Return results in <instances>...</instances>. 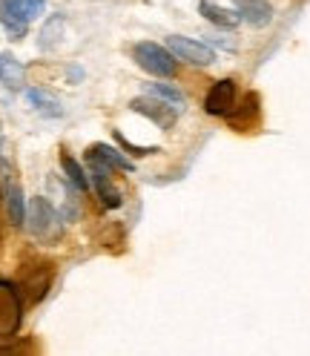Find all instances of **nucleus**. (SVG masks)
<instances>
[{
  "instance_id": "nucleus-3",
  "label": "nucleus",
  "mask_w": 310,
  "mask_h": 356,
  "mask_svg": "<svg viewBox=\"0 0 310 356\" xmlns=\"http://www.w3.org/2000/svg\"><path fill=\"white\" fill-rule=\"evenodd\" d=\"M86 172H90V181L101 198L104 207H121V193L118 187L113 184V167H109L106 161H101L98 155L86 152Z\"/></svg>"
},
{
  "instance_id": "nucleus-5",
  "label": "nucleus",
  "mask_w": 310,
  "mask_h": 356,
  "mask_svg": "<svg viewBox=\"0 0 310 356\" xmlns=\"http://www.w3.org/2000/svg\"><path fill=\"white\" fill-rule=\"evenodd\" d=\"M233 9L241 17V24H247L253 29L270 26V20H273V6L268 0H233Z\"/></svg>"
},
{
  "instance_id": "nucleus-11",
  "label": "nucleus",
  "mask_w": 310,
  "mask_h": 356,
  "mask_svg": "<svg viewBox=\"0 0 310 356\" xmlns=\"http://www.w3.org/2000/svg\"><path fill=\"white\" fill-rule=\"evenodd\" d=\"M26 98H29V104H32L35 113H40L43 118H60V115H63L60 101L49 92V89H40V86L26 89Z\"/></svg>"
},
{
  "instance_id": "nucleus-4",
  "label": "nucleus",
  "mask_w": 310,
  "mask_h": 356,
  "mask_svg": "<svg viewBox=\"0 0 310 356\" xmlns=\"http://www.w3.org/2000/svg\"><path fill=\"white\" fill-rule=\"evenodd\" d=\"M167 49L179 60L193 63V66H210L215 60V52H213L210 43L193 40V38H181V35H170L167 38Z\"/></svg>"
},
{
  "instance_id": "nucleus-2",
  "label": "nucleus",
  "mask_w": 310,
  "mask_h": 356,
  "mask_svg": "<svg viewBox=\"0 0 310 356\" xmlns=\"http://www.w3.org/2000/svg\"><path fill=\"white\" fill-rule=\"evenodd\" d=\"M132 58H136V63L144 72H149L152 78H172L175 70H179V58H175L167 47H158V43H152V40L136 43Z\"/></svg>"
},
{
  "instance_id": "nucleus-15",
  "label": "nucleus",
  "mask_w": 310,
  "mask_h": 356,
  "mask_svg": "<svg viewBox=\"0 0 310 356\" xmlns=\"http://www.w3.org/2000/svg\"><path fill=\"white\" fill-rule=\"evenodd\" d=\"M90 152H92V155H98L101 161H106L113 170H124V172H132V170H136V164H132L121 149L109 147V144H92V149H90Z\"/></svg>"
},
{
  "instance_id": "nucleus-1",
  "label": "nucleus",
  "mask_w": 310,
  "mask_h": 356,
  "mask_svg": "<svg viewBox=\"0 0 310 356\" xmlns=\"http://www.w3.org/2000/svg\"><path fill=\"white\" fill-rule=\"evenodd\" d=\"M26 230L38 241H55L63 233V216L52 207L49 198L35 195L26 210Z\"/></svg>"
},
{
  "instance_id": "nucleus-16",
  "label": "nucleus",
  "mask_w": 310,
  "mask_h": 356,
  "mask_svg": "<svg viewBox=\"0 0 310 356\" xmlns=\"http://www.w3.org/2000/svg\"><path fill=\"white\" fill-rule=\"evenodd\" d=\"M3 6L17 15L20 20H26V24H32L35 17L43 15V9H47V0H3Z\"/></svg>"
},
{
  "instance_id": "nucleus-14",
  "label": "nucleus",
  "mask_w": 310,
  "mask_h": 356,
  "mask_svg": "<svg viewBox=\"0 0 310 356\" xmlns=\"http://www.w3.org/2000/svg\"><path fill=\"white\" fill-rule=\"evenodd\" d=\"M60 167H63V178L70 181L78 193H86L92 187V181H90V175H86V170L72 159L70 152H60Z\"/></svg>"
},
{
  "instance_id": "nucleus-8",
  "label": "nucleus",
  "mask_w": 310,
  "mask_h": 356,
  "mask_svg": "<svg viewBox=\"0 0 310 356\" xmlns=\"http://www.w3.org/2000/svg\"><path fill=\"white\" fill-rule=\"evenodd\" d=\"M0 83H3L9 92H20L26 83V66L12 52H0Z\"/></svg>"
},
{
  "instance_id": "nucleus-7",
  "label": "nucleus",
  "mask_w": 310,
  "mask_h": 356,
  "mask_svg": "<svg viewBox=\"0 0 310 356\" xmlns=\"http://www.w3.org/2000/svg\"><path fill=\"white\" fill-rule=\"evenodd\" d=\"M233 104H236V83H233L230 78L215 81L213 89L207 92V98H204V109H207L210 115H225V113H230Z\"/></svg>"
},
{
  "instance_id": "nucleus-12",
  "label": "nucleus",
  "mask_w": 310,
  "mask_h": 356,
  "mask_svg": "<svg viewBox=\"0 0 310 356\" xmlns=\"http://www.w3.org/2000/svg\"><path fill=\"white\" fill-rule=\"evenodd\" d=\"M3 198H6L9 221H12L15 227H26V210H29V204H26V195H24V190H20V184L15 181V184L3 193Z\"/></svg>"
},
{
  "instance_id": "nucleus-18",
  "label": "nucleus",
  "mask_w": 310,
  "mask_h": 356,
  "mask_svg": "<svg viewBox=\"0 0 310 356\" xmlns=\"http://www.w3.org/2000/svg\"><path fill=\"white\" fill-rule=\"evenodd\" d=\"M204 43H215V47H225V49H233V47H236L233 40H225V38H218V35H207Z\"/></svg>"
},
{
  "instance_id": "nucleus-10",
  "label": "nucleus",
  "mask_w": 310,
  "mask_h": 356,
  "mask_svg": "<svg viewBox=\"0 0 310 356\" xmlns=\"http://www.w3.org/2000/svg\"><path fill=\"white\" fill-rule=\"evenodd\" d=\"M198 15H202L204 20H210L213 26L218 29H236L241 24V17L225 6H218L215 0H198Z\"/></svg>"
},
{
  "instance_id": "nucleus-9",
  "label": "nucleus",
  "mask_w": 310,
  "mask_h": 356,
  "mask_svg": "<svg viewBox=\"0 0 310 356\" xmlns=\"http://www.w3.org/2000/svg\"><path fill=\"white\" fill-rule=\"evenodd\" d=\"M66 35V17L63 15H49L47 20L40 24V32H38V49L40 52H52L60 47V40Z\"/></svg>"
},
{
  "instance_id": "nucleus-13",
  "label": "nucleus",
  "mask_w": 310,
  "mask_h": 356,
  "mask_svg": "<svg viewBox=\"0 0 310 356\" xmlns=\"http://www.w3.org/2000/svg\"><path fill=\"white\" fill-rule=\"evenodd\" d=\"M144 92L152 95V98H161L164 104H170L175 113H184V106H187V98L179 86H172V83H144Z\"/></svg>"
},
{
  "instance_id": "nucleus-6",
  "label": "nucleus",
  "mask_w": 310,
  "mask_h": 356,
  "mask_svg": "<svg viewBox=\"0 0 310 356\" xmlns=\"http://www.w3.org/2000/svg\"><path fill=\"white\" fill-rule=\"evenodd\" d=\"M129 106H132V113H138V115H144V118L155 121V124L164 127V129H170V127H172V121H175V115H179L170 104H164L161 98H152V95H147V98H136Z\"/></svg>"
},
{
  "instance_id": "nucleus-17",
  "label": "nucleus",
  "mask_w": 310,
  "mask_h": 356,
  "mask_svg": "<svg viewBox=\"0 0 310 356\" xmlns=\"http://www.w3.org/2000/svg\"><path fill=\"white\" fill-rule=\"evenodd\" d=\"M0 26L6 29V35H9L12 40H24L26 32H29V24H26V20H20L17 15H12V12L3 6V0H0Z\"/></svg>"
}]
</instances>
